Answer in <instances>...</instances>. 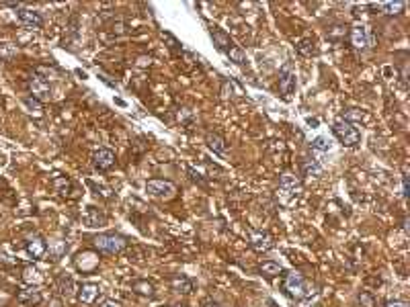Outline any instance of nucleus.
I'll list each match as a JSON object with an SVG mask.
<instances>
[{
	"label": "nucleus",
	"mask_w": 410,
	"mask_h": 307,
	"mask_svg": "<svg viewBox=\"0 0 410 307\" xmlns=\"http://www.w3.org/2000/svg\"><path fill=\"white\" fill-rule=\"evenodd\" d=\"M95 248L103 254H109V256H115V254H121L125 248H127V240L119 234H99L95 240Z\"/></svg>",
	"instance_id": "nucleus-1"
},
{
	"label": "nucleus",
	"mask_w": 410,
	"mask_h": 307,
	"mask_svg": "<svg viewBox=\"0 0 410 307\" xmlns=\"http://www.w3.org/2000/svg\"><path fill=\"white\" fill-rule=\"evenodd\" d=\"M332 131L339 138V142L347 148H357L361 144V133L355 127V123H349L345 119H337L334 125H332Z\"/></svg>",
	"instance_id": "nucleus-2"
},
{
	"label": "nucleus",
	"mask_w": 410,
	"mask_h": 307,
	"mask_svg": "<svg viewBox=\"0 0 410 307\" xmlns=\"http://www.w3.org/2000/svg\"><path fill=\"white\" fill-rule=\"evenodd\" d=\"M297 80H295V70L291 66V62H287L281 70H279V92L283 97V101H291L293 92H295Z\"/></svg>",
	"instance_id": "nucleus-3"
},
{
	"label": "nucleus",
	"mask_w": 410,
	"mask_h": 307,
	"mask_svg": "<svg viewBox=\"0 0 410 307\" xmlns=\"http://www.w3.org/2000/svg\"><path fill=\"white\" fill-rule=\"evenodd\" d=\"M283 289L291 299H304V297L310 295L308 285H306V281L300 273H287L285 281H283Z\"/></svg>",
	"instance_id": "nucleus-4"
},
{
	"label": "nucleus",
	"mask_w": 410,
	"mask_h": 307,
	"mask_svg": "<svg viewBox=\"0 0 410 307\" xmlns=\"http://www.w3.org/2000/svg\"><path fill=\"white\" fill-rule=\"evenodd\" d=\"M146 193L156 197V199H173L177 193L175 182L164 180V178H152L146 182Z\"/></svg>",
	"instance_id": "nucleus-5"
},
{
	"label": "nucleus",
	"mask_w": 410,
	"mask_h": 307,
	"mask_svg": "<svg viewBox=\"0 0 410 307\" xmlns=\"http://www.w3.org/2000/svg\"><path fill=\"white\" fill-rule=\"evenodd\" d=\"M29 90H31V97L37 99L39 103L51 99V84H49L43 76H39V74L31 76V80H29Z\"/></svg>",
	"instance_id": "nucleus-6"
},
{
	"label": "nucleus",
	"mask_w": 410,
	"mask_h": 307,
	"mask_svg": "<svg viewBox=\"0 0 410 307\" xmlns=\"http://www.w3.org/2000/svg\"><path fill=\"white\" fill-rule=\"evenodd\" d=\"M16 16H18L21 25H25L27 29H41V27H43V16H41L37 10L18 8V10H16Z\"/></svg>",
	"instance_id": "nucleus-7"
},
{
	"label": "nucleus",
	"mask_w": 410,
	"mask_h": 307,
	"mask_svg": "<svg viewBox=\"0 0 410 307\" xmlns=\"http://www.w3.org/2000/svg\"><path fill=\"white\" fill-rule=\"evenodd\" d=\"M250 246H252L254 252L263 254V252H269V250L275 246V242H273V238H271L269 234H265V232H252V234H250Z\"/></svg>",
	"instance_id": "nucleus-8"
},
{
	"label": "nucleus",
	"mask_w": 410,
	"mask_h": 307,
	"mask_svg": "<svg viewBox=\"0 0 410 307\" xmlns=\"http://www.w3.org/2000/svg\"><path fill=\"white\" fill-rule=\"evenodd\" d=\"M16 299H18V303H23V305H27V307H37L43 301L41 291H39L37 287H23V289L16 293Z\"/></svg>",
	"instance_id": "nucleus-9"
},
{
	"label": "nucleus",
	"mask_w": 410,
	"mask_h": 307,
	"mask_svg": "<svg viewBox=\"0 0 410 307\" xmlns=\"http://www.w3.org/2000/svg\"><path fill=\"white\" fill-rule=\"evenodd\" d=\"M99 295H101V289H99V285H95V283H84V285L78 289V299H80L84 305L95 303Z\"/></svg>",
	"instance_id": "nucleus-10"
},
{
	"label": "nucleus",
	"mask_w": 410,
	"mask_h": 307,
	"mask_svg": "<svg viewBox=\"0 0 410 307\" xmlns=\"http://www.w3.org/2000/svg\"><path fill=\"white\" fill-rule=\"evenodd\" d=\"M92 164L99 170H109L115 164V154L111 152V150H107V148H103V150H99V152L92 156Z\"/></svg>",
	"instance_id": "nucleus-11"
},
{
	"label": "nucleus",
	"mask_w": 410,
	"mask_h": 307,
	"mask_svg": "<svg viewBox=\"0 0 410 307\" xmlns=\"http://www.w3.org/2000/svg\"><path fill=\"white\" fill-rule=\"evenodd\" d=\"M279 188L283 190V193H287V195H297L300 190H302V182H300V178L297 176H293V174H289V172H285L283 176H281V182H279Z\"/></svg>",
	"instance_id": "nucleus-12"
},
{
	"label": "nucleus",
	"mask_w": 410,
	"mask_h": 307,
	"mask_svg": "<svg viewBox=\"0 0 410 307\" xmlns=\"http://www.w3.org/2000/svg\"><path fill=\"white\" fill-rule=\"evenodd\" d=\"M211 39H213V45L219 49V51H223V53H228V49L234 45L232 43V39H230V35L223 31V29H211Z\"/></svg>",
	"instance_id": "nucleus-13"
},
{
	"label": "nucleus",
	"mask_w": 410,
	"mask_h": 307,
	"mask_svg": "<svg viewBox=\"0 0 410 307\" xmlns=\"http://www.w3.org/2000/svg\"><path fill=\"white\" fill-rule=\"evenodd\" d=\"M351 45H353L355 49H365V47L369 45V41H367V31H365L363 25H355V27L351 29Z\"/></svg>",
	"instance_id": "nucleus-14"
},
{
	"label": "nucleus",
	"mask_w": 410,
	"mask_h": 307,
	"mask_svg": "<svg viewBox=\"0 0 410 307\" xmlns=\"http://www.w3.org/2000/svg\"><path fill=\"white\" fill-rule=\"evenodd\" d=\"M21 279H23V283H25L27 287H37V285L43 281V275H41V271H39L37 266H25Z\"/></svg>",
	"instance_id": "nucleus-15"
},
{
	"label": "nucleus",
	"mask_w": 410,
	"mask_h": 307,
	"mask_svg": "<svg viewBox=\"0 0 410 307\" xmlns=\"http://www.w3.org/2000/svg\"><path fill=\"white\" fill-rule=\"evenodd\" d=\"M105 215L97 209V207H86V213H84V223L88 225V227H101V225H105Z\"/></svg>",
	"instance_id": "nucleus-16"
},
{
	"label": "nucleus",
	"mask_w": 410,
	"mask_h": 307,
	"mask_svg": "<svg viewBox=\"0 0 410 307\" xmlns=\"http://www.w3.org/2000/svg\"><path fill=\"white\" fill-rule=\"evenodd\" d=\"M45 252H47V246H45V242L41 238H31L27 242V254L31 258H43Z\"/></svg>",
	"instance_id": "nucleus-17"
},
{
	"label": "nucleus",
	"mask_w": 410,
	"mask_h": 307,
	"mask_svg": "<svg viewBox=\"0 0 410 307\" xmlns=\"http://www.w3.org/2000/svg\"><path fill=\"white\" fill-rule=\"evenodd\" d=\"M205 142H207V148L215 154H226V150H228L226 140H223L221 136H217V133H207Z\"/></svg>",
	"instance_id": "nucleus-18"
},
{
	"label": "nucleus",
	"mask_w": 410,
	"mask_h": 307,
	"mask_svg": "<svg viewBox=\"0 0 410 307\" xmlns=\"http://www.w3.org/2000/svg\"><path fill=\"white\" fill-rule=\"evenodd\" d=\"M302 172H304V176H320L322 174V164L318 160L304 158L302 160Z\"/></svg>",
	"instance_id": "nucleus-19"
},
{
	"label": "nucleus",
	"mask_w": 410,
	"mask_h": 307,
	"mask_svg": "<svg viewBox=\"0 0 410 307\" xmlns=\"http://www.w3.org/2000/svg\"><path fill=\"white\" fill-rule=\"evenodd\" d=\"M173 289L181 295H189L193 291V283L187 277H177V279H173Z\"/></svg>",
	"instance_id": "nucleus-20"
},
{
	"label": "nucleus",
	"mask_w": 410,
	"mask_h": 307,
	"mask_svg": "<svg viewBox=\"0 0 410 307\" xmlns=\"http://www.w3.org/2000/svg\"><path fill=\"white\" fill-rule=\"evenodd\" d=\"M281 271H283L281 264H279V262H273V260H265V262L260 264V273H263L265 277H269V279L277 277Z\"/></svg>",
	"instance_id": "nucleus-21"
},
{
	"label": "nucleus",
	"mask_w": 410,
	"mask_h": 307,
	"mask_svg": "<svg viewBox=\"0 0 410 307\" xmlns=\"http://www.w3.org/2000/svg\"><path fill=\"white\" fill-rule=\"evenodd\" d=\"M58 289H60V293L62 295H72L74 293V281H72V277L70 275H62L60 279H58Z\"/></svg>",
	"instance_id": "nucleus-22"
},
{
	"label": "nucleus",
	"mask_w": 410,
	"mask_h": 307,
	"mask_svg": "<svg viewBox=\"0 0 410 307\" xmlns=\"http://www.w3.org/2000/svg\"><path fill=\"white\" fill-rule=\"evenodd\" d=\"M132 289L138 293V295H144V297H152L154 295V285L148 283V281H136L132 285Z\"/></svg>",
	"instance_id": "nucleus-23"
},
{
	"label": "nucleus",
	"mask_w": 410,
	"mask_h": 307,
	"mask_svg": "<svg viewBox=\"0 0 410 307\" xmlns=\"http://www.w3.org/2000/svg\"><path fill=\"white\" fill-rule=\"evenodd\" d=\"M23 105H25V109H27L31 115H43V105H41L37 99L25 97V99H23Z\"/></svg>",
	"instance_id": "nucleus-24"
},
{
	"label": "nucleus",
	"mask_w": 410,
	"mask_h": 307,
	"mask_svg": "<svg viewBox=\"0 0 410 307\" xmlns=\"http://www.w3.org/2000/svg\"><path fill=\"white\" fill-rule=\"evenodd\" d=\"M53 186H55V190L60 195H70V190H72V182L66 176H55L53 178Z\"/></svg>",
	"instance_id": "nucleus-25"
},
{
	"label": "nucleus",
	"mask_w": 410,
	"mask_h": 307,
	"mask_svg": "<svg viewBox=\"0 0 410 307\" xmlns=\"http://www.w3.org/2000/svg\"><path fill=\"white\" fill-rule=\"evenodd\" d=\"M228 57H230V62H234V64H244L246 62V55H244V51L238 47V45H232L230 49H228Z\"/></svg>",
	"instance_id": "nucleus-26"
},
{
	"label": "nucleus",
	"mask_w": 410,
	"mask_h": 307,
	"mask_svg": "<svg viewBox=\"0 0 410 307\" xmlns=\"http://www.w3.org/2000/svg\"><path fill=\"white\" fill-rule=\"evenodd\" d=\"M16 55V47L12 43H0V60L2 62H10Z\"/></svg>",
	"instance_id": "nucleus-27"
},
{
	"label": "nucleus",
	"mask_w": 410,
	"mask_h": 307,
	"mask_svg": "<svg viewBox=\"0 0 410 307\" xmlns=\"http://www.w3.org/2000/svg\"><path fill=\"white\" fill-rule=\"evenodd\" d=\"M86 184H88L97 195H101L103 199H111V195H113V190H111L109 186H105V184H97V182H92V180H86Z\"/></svg>",
	"instance_id": "nucleus-28"
},
{
	"label": "nucleus",
	"mask_w": 410,
	"mask_h": 307,
	"mask_svg": "<svg viewBox=\"0 0 410 307\" xmlns=\"http://www.w3.org/2000/svg\"><path fill=\"white\" fill-rule=\"evenodd\" d=\"M380 8L386 14H400V10L404 8V2H384V4H380Z\"/></svg>",
	"instance_id": "nucleus-29"
},
{
	"label": "nucleus",
	"mask_w": 410,
	"mask_h": 307,
	"mask_svg": "<svg viewBox=\"0 0 410 307\" xmlns=\"http://www.w3.org/2000/svg\"><path fill=\"white\" fill-rule=\"evenodd\" d=\"M312 150H316V152H328V150H330V142H328L326 138L318 136V138L312 142Z\"/></svg>",
	"instance_id": "nucleus-30"
},
{
	"label": "nucleus",
	"mask_w": 410,
	"mask_h": 307,
	"mask_svg": "<svg viewBox=\"0 0 410 307\" xmlns=\"http://www.w3.org/2000/svg\"><path fill=\"white\" fill-rule=\"evenodd\" d=\"M359 303H361V307H378L376 297H374L369 291H361V293H359Z\"/></svg>",
	"instance_id": "nucleus-31"
},
{
	"label": "nucleus",
	"mask_w": 410,
	"mask_h": 307,
	"mask_svg": "<svg viewBox=\"0 0 410 307\" xmlns=\"http://www.w3.org/2000/svg\"><path fill=\"white\" fill-rule=\"evenodd\" d=\"M297 51H300L302 55H312V53H314V43H312V39H302V41L297 43Z\"/></svg>",
	"instance_id": "nucleus-32"
},
{
	"label": "nucleus",
	"mask_w": 410,
	"mask_h": 307,
	"mask_svg": "<svg viewBox=\"0 0 410 307\" xmlns=\"http://www.w3.org/2000/svg\"><path fill=\"white\" fill-rule=\"evenodd\" d=\"M365 115H363V111H359V109H349L347 113H345V121H349V123H353V121H361Z\"/></svg>",
	"instance_id": "nucleus-33"
},
{
	"label": "nucleus",
	"mask_w": 410,
	"mask_h": 307,
	"mask_svg": "<svg viewBox=\"0 0 410 307\" xmlns=\"http://www.w3.org/2000/svg\"><path fill=\"white\" fill-rule=\"evenodd\" d=\"M386 307H410L406 301H402V299H394V301H388Z\"/></svg>",
	"instance_id": "nucleus-34"
},
{
	"label": "nucleus",
	"mask_w": 410,
	"mask_h": 307,
	"mask_svg": "<svg viewBox=\"0 0 410 307\" xmlns=\"http://www.w3.org/2000/svg\"><path fill=\"white\" fill-rule=\"evenodd\" d=\"M101 307H121V303L115 301V299H105V301L101 303Z\"/></svg>",
	"instance_id": "nucleus-35"
},
{
	"label": "nucleus",
	"mask_w": 410,
	"mask_h": 307,
	"mask_svg": "<svg viewBox=\"0 0 410 307\" xmlns=\"http://www.w3.org/2000/svg\"><path fill=\"white\" fill-rule=\"evenodd\" d=\"M402 190H404L402 195L408 197V174H404V178H402Z\"/></svg>",
	"instance_id": "nucleus-36"
},
{
	"label": "nucleus",
	"mask_w": 410,
	"mask_h": 307,
	"mask_svg": "<svg viewBox=\"0 0 410 307\" xmlns=\"http://www.w3.org/2000/svg\"><path fill=\"white\" fill-rule=\"evenodd\" d=\"M99 78H101V80H103L107 86H113V88H115V82H113V80H109V76H105V74H99Z\"/></svg>",
	"instance_id": "nucleus-37"
},
{
	"label": "nucleus",
	"mask_w": 410,
	"mask_h": 307,
	"mask_svg": "<svg viewBox=\"0 0 410 307\" xmlns=\"http://www.w3.org/2000/svg\"><path fill=\"white\" fill-rule=\"evenodd\" d=\"M203 307H221V305H219L217 301H213V299H207V301L203 303Z\"/></svg>",
	"instance_id": "nucleus-38"
},
{
	"label": "nucleus",
	"mask_w": 410,
	"mask_h": 307,
	"mask_svg": "<svg viewBox=\"0 0 410 307\" xmlns=\"http://www.w3.org/2000/svg\"><path fill=\"white\" fill-rule=\"evenodd\" d=\"M308 125H318V119H308Z\"/></svg>",
	"instance_id": "nucleus-39"
},
{
	"label": "nucleus",
	"mask_w": 410,
	"mask_h": 307,
	"mask_svg": "<svg viewBox=\"0 0 410 307\" xmlns=\"http://www.w3.org/2000/svg\"><path fill=\"white\" fill-rule=\"evenodd\" d=\"M171 307H187L185 303H175V305H171Z\"/></svg>",
	"instance_id": "nucleus-40"
}]
</instances>
